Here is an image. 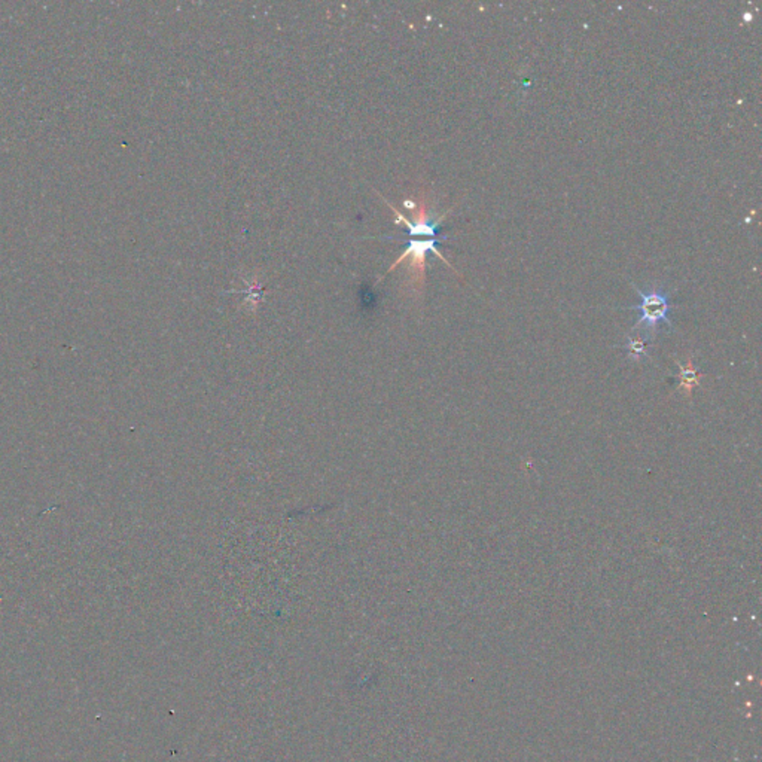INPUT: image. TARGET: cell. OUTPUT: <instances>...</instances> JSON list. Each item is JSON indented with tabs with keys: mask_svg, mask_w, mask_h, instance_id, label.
Wrapping results in <instances>:
<instances>
[{
	"mask_svg": "<svg viewBox=\"0 0 762 762\" xmlns=\"http://www.w3.org/2000/svg\"><path fill=\"white\" fill-rule=\"evenodd\" d=\"M635 289L637 295L640 296V303L628 307V310L639 311V321L636 322L635 329L643 326L645 329H648L652 334H655L659 325H667L671 328L673 323L670 319V313H671L670 294L666 292L663 287H658V289H652L650 292H643L637 289L636 286H635Z\"/></svg>",
	"mask_w": 762,
	"mask_h": 762,
	"instance_id": "1",
	"label": "cell"
},
{
	"mask_svg": "<svg viewBox=\"0 0 762 762\" xmlns=\"http://www.w3.org/2000/svg\"><path fill=\"white\" fill-rule=\"evenodd\" d=\"M438 241H439L438 238H423V240L410 238V240L407 241V249L404 250V253H402V255L398 258L396 262H395L389 270H387V272L393 271L399 264H402V262H404V261L407 260V258L411 256V261H410V262H411V264H410L411 270L415 272L417 276H420V277L423 279V277H425V268H426V256H427V253H430V252L435 253V255H438L445 264H449L447 260H445V258L441 255V252L437 249Z\"/></svg>",
	"mask_w": 762,
	"mask_h": 762,
	"instance_id": "2",
	"label": "cell"
},
{
	"mask_svg": "<svg viewBox=\"0 0 762 762\" xmlns=\"http://www.w3.org/2000/svg\"><path fill=\"white\" fill-rule=\"evenodd\" d=\"M380 197H381V195H380ZM381 198H383V197H381ZM383 200H384V198H383ZM384 201H386V204L389 206V207L393 210V213L396 214L398 222H402V224H404V225L407 226V229H408L407 236H408V237L439 238V237H438V228H439L441 221L445 218V214H447V213L442 214V217H439V218H437V219H430V218H429V214H427V210H426V204H425V203H420L419 209H417V212H415V214H414V221L411 222V221H408V219L404 217V214L399 213V212L389 203V201H387V200H384Z\"/></svg>",
	"mask_w": 762,
	"mask_h": 762,
	"instance_id": "3",
	"label": "cell"
},
{
	"mask_svg": "<svg viewBox=\"0 0 762 762\" xmlns=\"http://www.w3.org/2000/svg\"><path fill=\"white\" fill-rule=\"evenodd\" d=\"M646 349H648V342L643 338H628L625 344V350L628 352L630 357L639 361L643 356H646Z\"/></svg>",
	"mask_w": 762,
	"mask_h": 762,
	"instance_id": "4",
	"label": "cell"
},
{
	"mask_svg": "<svg viewBox=\"0 0 762 762\" xmlns=\"http://www.w3.org/2000/svg\"><path fill=\"white\" fill-rule=\"evenodd\" d=\"M681 376H682V383L686 386L688 391H691V387L698 383V376L691 365H688V368H682Z\"/></svg>",
	"mask_w": 762,
	"mask_h": 762,
	"instance_id": "5",
	"label": "cell"
}]
</instances>
